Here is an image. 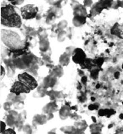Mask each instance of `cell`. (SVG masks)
<instances>
[{
  "mask_svg": "<svg viewBox=\"0 0 123 134\" xmlns=\"http://www.w3.org/2000/svg\"><path fill=\"white\" fill-rule=\"evenodd\" d=\"M1 40L6 47L10 50H19L22 49L25 46L21 38L18 33L15 31L2 29L1 30Z\"/></svg>",
  "mask_w": 123,
  "mask_h": 134,
  "instance_id": "1",
  "label": "cell"
},
{
  "mask_svg": "<svg viewBox=\"0 0 123 134\" xmlns=\"http://www.w3.org/2000/svg\"><path fill=\"white\" fill-rule=\"evenodd\" d=\"M18 80L22 83H24L26 87H29L31 90L37 88V82L35 79V77L31 76L30 73L23 72L21 74H19Z\"/></svg>",
  "mask_w": 123,
  "mask_h": 134,
  "instance_id": "2",
  "label": "cell"
},
{
  "mask_svg": "<svg viewBox=\"0 0 123 134\" xmlns=\"http://www.w3.org/2000/svg\"><path fill=\"white\" fill-rule=\"evenodd\" d=\"M1 24L3 26H9V27H15V28H20L21 26V18L18 14H15L7 18H1Z\"/></svg>",
  "mask_w": 123,
  "mask_h": 134,
  "instance_id": "3",
  "label": "cell"
},
{
  "mask_svg": "<svg viewBox=\"0 0 123 134\" xmlns=\"http://www.w3.org/2000/svg\"><path fill=\"white\" fill-rule=\"evenodd\" d=\"M21 12V17L25 20H30L33 19L37 16L38 13V8L33 4H27L23 6L20 9Z\"/></svg>",
  "mask_w": 123,
  "mask_h": 134,
  "instance_id": "4",
  "label": "cell"
},
{
  "mask_svg": "<svg viewBox=\"0 0 123 134\" xmlns=\"http://www.w3.org/2000/svg\"><path fill=\"white\" fill-rule=\"evenodd\" d=\"M31 89L28 87H26L24 83L21 82H15L13 84L11 88H10V93H13L17 95H20L23 93H29Z\"/></svg>",
  "mask_w": 123,
  "mask_h": 134,
  "instance_id": "5",
  "label": "cell"
},
{
  "mask_svg": "<svg viewBox=\"0 0 123 134\" xmlns=\"http://www.w3.org/2000/svg\"><path fill=\"white\" fill-rule=\"evenodd\" d=\"M86 59H87L86 54L82 49L75 48V50H74L72 54V60L74 61V63L81 65V64H82Z\"/></svg>",
  "mask_w": 123,
  "mask_h": 134,
  "instance_id": "6",
  "label": "cell"
},
{
  "mask_svg": "<svg viewBox=\"0 0 123 134\" xmlns=\"http://www.w3.org/2000/svg\"><path fill=\"white\" fill-rule=\"evenodd\" d=\"M19 118V114L15 110H10L8 113V115L6 116V124L9 126H15V123L17 120Z\"/></svg>",
  "mask_w": 123,
  "mask_h": 134,
  "instance_id": "7",
  "label": "cell"
},
{
  "mask_svg": "<svg viewBox=\"0 0 123 134\" xmlns=\"http://www.w3.org/2000/svg\"><path fill=\"white\" fill-rule=\"evenodd\" d=\"M16 14V11L12 4H8L4 7H1V18H7Z\"/></svg>",
  "mask_w": 123,
  "mask_h": 134,
  "instance_id": "8",
  "label": "cell"
},
{
  "mask_svg": "<svg viewBox=\"0 0 123 134\" xmlns=\"http://www.w3.org/2000/svg\"><path fill=\"white\" fill-rule=\"evenodd\" d=\"M73 12H74V16H82V17H86V18L87 16H88L85 7L82 4H77L76 6L74 7Z\"/></svg>",
  "mask_w": 123,
  "mask_h": 134,
  "instance_id": "9",
  "label": "cell"
},
{
  "mask_svg": "<svg viewBox=\"0 0 123 134\" xmlns=\"http://www.w3.org/2000/svg\"><path fill=\"white\" fill-rule=\"evenodd\" d=\"M87 127V124L85 121L76 122L74 124V132L73 133H83Z\"/></svg>",
  "mask_w": 123,
  "mask_h": 134,
  "instance_id": "10",
  "label": "cell"
},
{
  "mask_svg": "<svg viewBox=\"0 0 123 134\" xmlns=\"http://www.w3.org/2000/svg\"><path fill=\"white\" fill-rule=\"evenodd\" d=\"M56 78L54 76H53L52 74H50L49 76H48L47 77H45L43 82V85L48 88V87H53L56 83Z\"/></svg>",
  "mask_w": 123,
  "mask_h": 134,
  "instance_id": "11",
  "label": "cell"
},
{
  "mask_svg": "<svg viewBox=\"0 0 123 134\" xmlns=\"http://www.w3.org/2000/svg\"><path fill=\"white\" fill-rule=\"evenodd\" d=\"M57 110H58V106L54 101H51L50 103L45 105L43 109V111L44 113H46V114H48V113H54Z\"/></svg>",
  "mask_w": 123,
  "mask_h": 134,
  "instance_id": "12",
  "label": "cell"
},
{
  "mask_svg": "<svg viewBox=\"0 0 123 134\" xmlns=\"http://www.w3.org/2000/svg\"><path fill=\"white\" fill-rule=\"evenodd\" d=\"M111 33L121 38H123V26L119 25L118 23L115 24L111 29Z\"/></svg>",
  "mask_w": 123,
  "mask_h": 134,
  "instance_id": "13",
  "label": "cell"
},
{
  "mask_svg": "<svg viewBox=\"0 0 123 134\" xmlns=\"http://www.w3.org/2000/svg\"><path fill=\"white\" fill-rule=\"evenodd\" d=\"M71 110L67 104L64 105L60 110H59V117L62 120H65L66 118H68L70 115H71Z\"/></svg>",
  "mask_w": 123,
  "mask_h": 134,
  "instance_id": "14",
  "label": "cell"
},
{
  "mask_svg": "<svg viewBox=\"0 0 123 134\" xmlns=\"http://www.w3.org/2000/svg\"><path fill=\"white\" fill-rule=\"evenodd\" d=\"M39 48L42 52H47L49 48V42L47 38V36L45 37H40V42H39Z\"/></svg>",
  "mask_w": 123,
  "mask_h": 134,
  "instance_id": "15",
  "label": "cell"
},
{
  "mask_svg": "<svg viewBox=\"0 0 123 134\" xmlns=\"http://www.w3.org/2000/svg\"><path fill=\"white\" fill-rule=\"evenodd\" d=\"M48 121L47 116L43 115H36L33 117V124L37 125H43Z\"/></svg>",
  "mask_w": 123,
  "mask_h": 134,
  "instance_id": "16",
  "label": "cell"
},
{
  "mask_svg": "<svg viewBox=\"0 0 123 134\" xmlns=\"http://www.w3.org/2000/svg\"><path fill=\"white\" fill-rule=\"evenodd\" d=\"M104 9L103 5H102L101 2H98L95 5H94L92 9H91V12H90V15L88 16H93V15H98L99 13H101V11Z\"/></svg>",
  "mask_w": 123,
  "mask_h": 134,
  "instance_id": "17",
  "label": "cell"
},
{
  "mask_svg": "<svg viewBox=\"0 0 123 134\" xmlns=\"http://www.w3.org/2000/svg\"><path fill=\"white\" fill-rule=\"evenodd\" d=\"M14 63H15V67H16V68H18V69L25 70V69L28 68L26 63L25 62V60H24V59L21 57L15 59H14Z\"/></svg>",
  "mask_w": 123,
  "mask_h": 134,
  "instance_id": "18",
  "label": "cell"
},
{
  "mask_svg": "<svg viewBox=\"0 0 123 134\" xmlns=\"http://www.w3.org/2000/svg\"><path fill=\"white\" fill-rule=\"evenodd\" d=\"M86 22V17L82 16H74L73 18V25L76 27H80L83 26Z\"/></svg>",
  "mask_w": 123,
  "mask_h": 134,
  "instance_id": "19",
  "label": "cell"
},
{
  "mask_svg": "<svg viewBox=\"0 0 123 134\" xmlns=\"http://www.w3.org/2000/svg\"><path fill=\"white\" fill-rule=\"evenodd\" d=\"M80 65H81V68L82 69H88V70H91L93 67L95 66L94 65V63H93V59H88V58H87L82 64H81Z\"/></svg>",
  "mask_w": 123,
  "mask_h": 134,
  "instance_id": "20",
  "label": "cell"
},
{
  "mask_svg": "<svg viewBox=\"0 0 123 134\" xmlns=\"http://www.w3.org/2000/svg\"><path fill=\"white\" fill-rule=\"evenodd\" d=\"M70 62V55L67 54L66 53H64L59 58V64L62 66H66L68 65Z\"/></svg>",
  "mask_w": 123,
  "mask_h": 134,
  "instance_id": "21",
  "label": "cell"
},
{
  "mask_svg": "<svg viewBox=\"0 0 123 134\" xmlns=\"http://www.w3.org/2000/svg\"><path fill=\"white\" fill-rule=\"evenodd\" d=\"M90 131L93 134H98L101 132V129H102V125L98 124V123L94 122L93 124L90 125Z\"/></svg>",
  "mask_w": 123,
  "mask_h": 134,
  "instance_id": "22",
  "label": "cell"
},
{
  "mask_svg": "<svg viewBox=\"0 0 123 134\" xmlns=\"http://www.w3.org/2000/svg\"><path fill=\"white\" fill-rule=\"evenodd\" d=\"M51 74L53 76H54L55 77H61L63 76V69L61 66H55L54 69H53Z\"/></svg>",
  "mask_w": 123,
  "mask_h": 134,
  "instance_id": "23",
  "label": "cell"
},
{
  "mask_svg": "<svg viewBox=\"0 0 123 134\" xmlns=\"http://www.w3.org/2000/svg\"><path fill=\"white\" fill-rule=\"evenodd\" d=\"M48 95L49 97H50V99L51 101H54L57 98H60L62 96V93L60 92H56V91H54V90H51L48 92Z\"/></svg>",
  "mask_w": 123,
  "mask_h": 134,
  "instance_id": "24",
  "label": "cell"
},
{
  "mask_svg": "<svg viewBox=\"0 0 123 134\" xmlns=\"http://www.w3.org/2000/svg\"><path fill=\"white\" fill-rule=\"evenodd\" d=\"M56 18V15L53 13L50 9L48 10L47 13V16H46V22L48 24H52L54 22V20Z\"/></svg>",
  "mask_w": 123,
  "mask_h": 134,
  "instance_id": "25",
  "label": "cell"
},
{
  "mask_svg": "<svg viewBox=\"0 0 123 134\" xmlns=\"http://www.w3.org/2000/svg\"><path fill=\"white\" fill-rule=\"evenodd\" d=\"M50 10L56 15V17H60L62 15V9L59 6H52Z\"/></svg>",
  "mask_w": 123,
  "mask_h": 134,
  "instance_id": "26",
  "label": "cell"
},
{
  "mask_svg": "<svg viewBox=\"0 0 123 134\" xmlns=\"http://www.w3.org/2000/svg\"><path fill=\"white\" fill-rule=\"evenodd\" d=\"M99 70H100V69L98 68V67H96V66L93 67V68L90 70V76L92 77L93 79L98 78V73H99Z\"/></svg>",
  "mask_w": 123,
  "mask_h": 134,
  "instance_id": "27",
  "label": "cell"
},
{
  "mask_svg": "<svg viewBox=\"0 0 123 134\" xmlns=\"http://www.w3.org/2000/svg\"><path fill=\"white\" fill-rule=\"evenodd\" d=\"M104 62V58H97L95 59H93V63H94V65L98 68L100 69V67L103 65V63Z\"/></svg>",
  "mask_w": 123,
  "mask_h": 134,
  "instance_id": "28",
  "label": "cell"
},
{
  "mask_svg": "<svg viewBox=\"0 0 123 134\" xmlns=\"http://www.w3.org/2000/svg\"><path fill=\"white\" fill-rule=\"evenodd\" d=\"M65 37H66V32L65 31H60L58 33V41L59 42H63L65 39Z\"/></svg>",
  "mask_w": 123,
  "mask_h": 134,
  "instance_id": "29",
  "label": "cell"
},
{
  "mask_svg": "<svg viewBox=\"0 0 123 134\" xmlns=\"http://www.w3.org/2000/svg\"><path fill=\"white\" fill-rule=\"evenodd\" d=\"M61 132L65 133H73L74 132V126H64L61 127Z\"/></svg>",
  "mask_w": 123,
  "mask_h": 134,
  "instance_id": "30",
  "label": "cell"
},
{
  "mask_svg": "<svg viewBox=\"0 0 123 134\" xmlns=\"http://www.w3.org/2000/svg\"><path fill=\"white\" fill-rule=\"evenodd\" d=\"M66 26H67V22H66V20H62V21H60L57 25V27H58V29L59 30V31H64V29Z\"/></svg>",
  "mask_w": 123,
  "mask_h": 134,
  "instance_id": "31",
  "label": "cell"
},
{
  "mask_svg": "<svg viewBox=\"0 0 123 134\" xmlns=\"http://www.w3.org/2000/svg\"><path fill=\"white\" fill-rule=\"evenodd\" d=\"M104 110H105V116L108 118H110V116L115 114V111L113 109H104Z\"/></svg>",
  "mask_w": 123,
  "mask_h": 134,
  "instance_id": "32",
  "label": "cell"
},
{
  "mask_svg": "<svg viewBox=\"0 0 123 134\" xmlns=\"http://www.w3.org/2000/svg\"><path fill=\"white\" fill-rule=\"evenodd\" d=\"M12 103L10 101H7V102H5L4 104H3V109H4L5 110H7V111H9L10 110H11V106H12Z\"/></svg>",
  "mask_w": 123,
  "mask_h": 134,
  "instance_id": "33",
  "label": "cell"
},
{
  "mask_svg": "<svg viewBox=\"0 0 123 134\" xmlns=\"http://www.w3.org/2000/svg\"><path fill=\"white\" fill-rule=\"evenodd\" d=\"M98 108H99V104L98 103H95V104H90L88 106V110H98Z\"/></svg>",
  "mask_w": 123,
  "mask_h": 134,
  "instance_id": "34",
  "label": "cell"
},
{
  "mask_svg": "<svg viewBox=\"0 0 123 134\" xmlns=\"http://www.w3.org/2000/svg\"><path fill=\"white\" fill-rule=\"evenodd\" d=\"M23 130L26 133H31L32 132V128H31V126L30 125H26L23 127Z\"/></svg>",
  "mask_w": 123,
  "mask_h": 134,
  "instance_id": "35",
  "label": "cell"
},
{
  "mask_svg": "<svg viewBox=\"0 0 123 134\" xmlns=\"http://www.w3.org/2000/svg\"><path fill=\"white\" fill-rule=\"evenodd\" d=\"M6 123L5 122H3V121H1V124H0V132H1V133H4L5 132V130L7 129L6 128Z\"/></svg>",
  "mask_w": 123,
  "mask_h": 134,
  "instance_id": "36",
  "label": "cell"
},
{
  "mask_svg": "<svg viewBox=\"0 0 123 134\" xmlns=\"http://www.w3.org/2000/svg\"><path fill=\"white\" fill-rule=\"evenodd\" d=\"M74 50H75V48H74L73 47H68L67 48H66L65 53H66V54H69L70 56H71V55L73 54Z\"/></svg>",
  "mask_w": 123,
  "mask_h": 134,
  "instance_id": "37",
  "label": "cell"
},
{
  "mask_svg": "<svg viewBox=\"0 0 123 134\" xmlns=\"http://www.w3.org/2000/svg\"><path fill=\"white\" fill-rule=\"evenodd\" d=\"M5 76V70L3 66H0V78L3 79Z\"/></svg>",
  "mask_w": 123,
  "mask_h": 134,
  "instance_id": "38",
  "label": "cell"
},
{
  "mask_svg": "<svg viewBox=\"0 0 123 134\" xmlns=\"http://www.w3.org/2000/svg\"><path fill=\"white\" fill-rule=\"evenodd\" d=\"M3 134H15V131L13 128H8L5 130V132Z\"/></svg>",
  "mask_w": 123,
  "mask_h": 134,
  "instance_id": "39",
  "label": "cell"
},
{
  "mask_svg": "<svg viewBox=\"0 0 123 134\" xmlns=\"http://www.w3.org/2000/svg\"><path fill=\"white\" fill-rule=\"evenodd\" d=\"M23 3L22 0H20V1H10V3L14 6V5H20L21 4V3Z\"/></svg>",
  "mask_w": 123,
  "mask_h": 134,
  "instance_id": "40",
  "label": "cell"
},
{
  "mask_svg": "<svg viewBox=\"0 0 123 134\" xmlns=\"http://www.w3.org/2000/svg\"><path fill=\"white\" fill-rule=\"evenodd\" d=\"M98 115L99 116H105V110L104 109H101L98 110Z\"/></svg>",
  "mask_w": 123,
  "mask_h": 134,
  "instance_id": "41",
  "label": "cell"
},
{
  "mask_svg": "<svg viewBox=\"0 0 123 134\" xmlns=\"http://www.w3.org/2000/svg\"><path fill=\"white\" fill-rule=\"evenodd\" d=\"M84 3V6H86V7H90L91 5H92V3H93V1H84L83 2Z\"/></svg>",
  "mask_w": 123,
  "mask_h": 134,
  "instance_id": "42",
  "label": "cell"
},
{
  "mask_svg": "<svg viewBox=\"0 0 123 134\" xmlns=\"http://www.w3.org/2000/svg\"><path fill=\"white\" fill-rule=\"evenodd\" d=\"M86 99H87V98H86L85 94H82V95H81V97H79V100L81 102H85Z\"/></svg>",
  "mask_w": 123,
  "mask_h": 134,
  "instance_id": "43",
  "label": "cell"
},
{
  "mask_svg": "<svg viewBox=\"0 0 123 134\" xmlns=\"http://www.w3.org/2000/svg\"><path fill=\"white\" fill-rule=\"evenodd\" d=\"M46 116H47L48 121H49V120H51L53 117H54V115H53V113H48V114L46 115Z\"/></svg>",
  "mask_w": 123,
  "mask_h": 134,
  "instance_id": "44",
  "label": "cell"
},
{
  "mask_svg": "<svg viewBox=\"0 0 123 134\" xmlns=\"http://www.w3.org/2000/svg\"><path fill=\"white\" fill-rule=\"evenodd\" d=\"M87 76H82V84L86 85V84H87Z\"/></svg>",
  "mask_w": 123,
  "mask_h": 134,
  "instance_id": "45",
  "label": "cell"
},
{
  "mask_svg": "<svg viewBox=\"0 0 123 134\" xmlns=\"http://www.w3.org/2000/svg\"><path fill=\"white\" fill-rule=\"evenodd\" d=\"M120 76H121V74H120V72H119V71H115V72L114 73V76H115V78L118 79L119 77H120Z\"/></svg>",
  "mask_w": 123,
  "mask_h": 134,
  "instance_id": "46",
  "label": "cell"
},
{
  "mask_svg": "<svg viewBox=\"0 0 123 134\" xmlns=\"http://www.w3.org/2000/svg\"><path fill=\"white\" fill-rule=\"evenodd\" d=\"M118 2V6L122 7L123 8V1H117Z\"/></svg>",
  "mask_w": 123,
  "mask_h": 134,
  "instance_id": "47",
  "label": "cell"
},
{
  "mask_svg": "<svg viewBox=\"0 0 123 134\" xmlns=\"http://www.w3.org/2000/svg\"><path fill=\"white\" fill-rule=\"evenodd\" d=\"M78 73H79V75H80V76H83V74H84V73H83V71H81V70H80V69H78Z\"/></svg>",
  "mask_w": 123,
  "mask_h": 134,
  "instance_id": "48",
  "label": "cell"
},
{
  "mask_svg": "<svg viewBox=\"0 0 123 134\" xmlns=\"http://www.w3.org/2000/svg\"><path fill=\"white\" fill-rule=\"evenodd\" d=\"M55 132H56V130L55 129L52 130V131H50V132H48V133H55Z\"/></svg>",
  "mask_w": 123,
  "mask_h": 134,
  "instance_id": "49",
  "label": "cell"
},
{
  "mask_svg": "<svg viewBox=\"0 0 123 134\" xmlns=\"http://www.w3.org/2000/svg\"><path fill=\"white\" fill-rule=\"evenodd\" d=\"M119 118H120L121 120H123V113H121V114L119 115Z\"/></svg>",
  "mask_w": 123,
  "mask_h": 134,
  "instance_id": "50",
  "label": "cell"
},
{
  "mask_svg": "<svg viewBox=\"0 0 123 134\" xmlns=\"http://www.w3.org/2000/svg\"><path fill=\"white\" fill-rule=\"evenodd\" d=\"M92 120L93 121V122H96V121H96V118L94 117V116H92Z\"/></svg>",
  "mask_w": 123,
  "mask_h": 134,
  "instance_id": "51",
  "label": "cell"
},
{
  "mask_svg": "<svg viewBox=\"0 0 123 134\" xmlns=\"http://www.w3.org/2000/svg\"><path fill=\"white\" fill-rule=\"evenodd\" d=\"M99 87H100V84H97V85H96V88H99Z\"/></svg>",
  "mask_w": 123,
  "mask_h": 134,
  "instance_id": "52",
  "label": "cell"
},
{
  "mask_svg": "<svg viewBox=\"0 0 123 134\" xmlns=\"http://www.w3.org/2000/svg\"><path fill=\"white\" fill-rule=\"evenodd\" d=\"M91 100H92V101H95V98H94V97H92V98H91Z\"/></svg>",
  "mask_w": 123,
  "mask_h": 134,
  "instance_id": "53",
  "label": "cell"
},
{
  "mask_svg": "<svg viewBox=\"0 0 123 134\" xmlns=\"http://www.w3.org/2000/svg\"><path fill=\"white\" fill-rule=\"evenodd\" d=\"M112 126H113V125H112V124H110V125H109V126H108V127H109V128H110V127H112Z\"/></svg>",
  "mask_w": 123,
  "mask_h": 134,
  "instance_id": "54",
  "label": "cell"
},
{
  "mask_svg": "<svg viewBox=\"0 0 123 134\" xmlns=\"http://www.w3.org/2000/svg\"><path fill=\"white\" fill-rule=\"evenodd\" d=\"M122 69H123V64H122Z\"/></svg>",
  "mask_w": 123,
  "mask_h": 134,
  "instance_id": "55",
  "label": "cell"
},
{
  "mask_svg": "<svg viewBox=\"0 0 123 134\" xmlns=\"http://www.w3.org/2000/svg\"><path fill=\"white\" fill-rule=\"evenodd\" d=\"M122 104H123V102H122Z\"/></svg>",
  "mask_w": 123,
  "mask_h": 134,
  "instance_id": "56",
  "label": "cell"
}]
</instances>
